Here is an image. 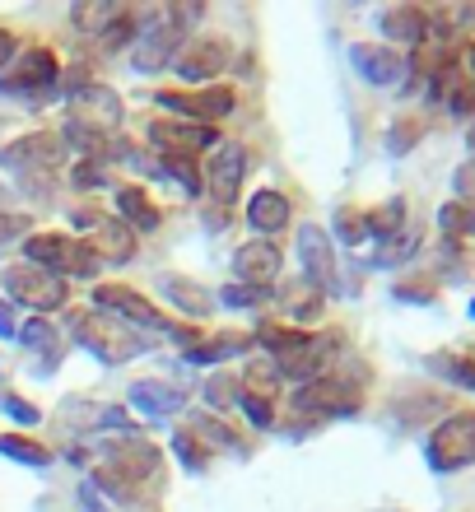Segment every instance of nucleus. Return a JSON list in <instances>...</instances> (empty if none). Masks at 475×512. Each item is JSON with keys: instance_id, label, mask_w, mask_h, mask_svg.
I'll use <instances>...</instances> for the list:
<instances>
[{"instance_id": "a878e982", "label": "nucleus", "mask_w": 475, "mask_h": 512, "mask_svg": "<svg viewBox=\"0 0 475 512\" xmlns=\"http://www.w3.org/2000/svg\"><path fill=\"white\" fill-rule=\"evenodd\" d=\"M117 215H122V224L131 233H154L163 219L145 187H117Z\"/></svg>"}, {"instance_id": "4468645a", "label": "nucleus", "mask_w": 475, "mask_h": 512, "mask_svg": "<svg viewBox=\"0 0 475 512\" xmlns=\"http://www.w3.org/2000/svg\"><path fill=\"white\" fill-rule=\"evenodd\" d=\"M224 66H229V42L215 38V33L187 38L182 47H177V56H173V70L182 75V80H191V84L215 80V75H219Z\"/></svg>"}, {"instance_id": "c03bdc74", "label": "nucleus", "mask_w": 475, "mask_h": 512, "mask_svg": "<svg viewBox=\"0 0 475 512\" xmlns=\"http://www.w3.org/2000/svg\"><path fill=\"white\" fill-rule=\"evenodd\" d=\"M452 191H457V201L462 205H475V159H466L452 177Z\"/></svg>"}, {"instance_id": "6e6552de", "label": "nucleus", "mask_w": 475, "mask_h": 512, "mask_svg": "<svg viewBox=\"0 0 475 512\" xmlns=\"http://www.w3.org/2000/svg\"><path fill=\"white\" fill-rule=\"evenodd\" d=\"M424 457L434 466L438 475H452V471H466L475 461V410H452L443 415L429 443H424Z\"/></svg>"}, {"instance_id": "e433bc0d", "label": "nucleus", "mask_w": 475, "mask_h": 512, "mask_svg": "<svg viewBox=\"0 0 475 512\" xmlns=\"http://www.w3.org/2000/svg\"><path fill=\"white\" fill-rule=\"evenodd\" d=\"M173 447H177V457H182V466H187L191 475H201L205 466H210V452H205V447L196 443V438H191L187 429H182V433L173 438Z\"/></svg>"}, {"instance_id": "7c9ffc66", "label": "nucleus", "mask_w": 475, "mask_h": 512, "mask_svg": "<svg viewBox=\"0 0 475 512\" xmlns=\"http://www.w3.org/2000/svg\"><path fill=\"white\" fill-rule=\"evenodd\" d=\"M0 457L19 461V466H52V452L42 443H33V438H19V433H0Z\"/></svg>"}, {"instance_id": "f257e3e1", "label": "nucleus", "mask_w": 475, "mask_h": 512, "mask_svg": "<svg viewBox=\"0 0 475 512\" xmlns=\"http://www.w3.org/2000/svg\"><path fill=\"white\" fill-rule=\"evenodd\" d=\"M252 340L271 354L275 373H280V378H294V382L322 378L326 359L336 354V336H308V331H285V326H261Z\"/></svg>"}, {"instance_id": "5701e85b", "label": "nucleus", "mask_w": 475, "mask_h": 512, "mask_svg": "<svg viewBox=\"0 0 475 512\" xmlns=\"http://www.w3.org/2000/svg\"><path fill=\"white\" fill-rule=\"evenodd\" d=\"M159 294L168 298L177 312L196 317V322L215 312V294H210L205 284H196V280H182V275H159Z\"/></svg>"}, {"instance_id": "a19ab883", "label": "nucleus", "mask_w": 475, "mask_h": 512, "mask_svg": "<svg viewBox=\"0 0 475 512\" xmlns=\"http://www.w3.org/2000/svg\"><path fill=\"white\" fill-rule=\"evenodd\" d=\"M434 294H438L434 280H401L396 284V298H401V303H434Z\"/></svg>"}, {"instance_id": "4c0bfd02", "label": "nucleus", "mask_w": 475, "mask_h": 512, "mask_svg": "<svg viewBox=\"0 0 475 512\" xmlns=\"http://www.w3.org/2000/svg\"><path fill=\"white\" fill-rule=\"evenodd\" d=\"M215 303H224V308H257V303H266V289H252V284H229V289H219Z\"/></svg>"}, {"instance_id": "0eeeda50", "label": "nucleus", "mask_w": 475, "mask_h": 512, "mask_svg": "<svg viewBox=\"0 0 475 512\" xmlns=\"http://www.w3.org/2000/svg\"><path fill=\"white\" fill-rule=\"evenodd\" d=\"M24 252L33 266L52 270L56 280H70V275H75V280H94L98 270H103L94 261V252H89L80 238H66V233H28Z\"/></svg>"}, {"instance_id": "ddd939ff", "label": "nucleus", "mask_w": 475, "mask_h": 512, "mask_svg": "<svg viewBox=\"0 0 475 512\" xmlns=\"http://www.w3.org/2000/svg\"><path fill=\"white\" fill-rule=\"evenodd\" d=\"M243 177H247V149L243 145H215L210 163H205V191H210V201L224 205V215H229V205L238 201V191H243Z\"/></svg>"}, {"instance_id": "6ab92c4d", "label": "nucleus", "mask_w": 475, "mask_h": 512, "mask_svg": "<svg viewBox=\"0 0 475 512\" xmlns=\"http://www.w3.org/2000/svg\"><path fill=\"white\" fill-rule=\"evenodd\" d=\"M61 424L80 433H108V429L131 433V415L122 405H103V401H66L61 405Z\"/></svg>"}, {"instance_id": "39448f33", "label": "nucleus", "mask_w": 475, "mask_h": 512, "mask_svg": "<svg viewBox=\"0 0 475 512\" xmlns=\"http://www.w3.org/2000/svg\"><path fill=\"white\" fill-rule=\"evenodd\" d=\"M61 84V66L47 47H19L14 61L0 70V94L24 98V103H47Z\"/></svg>"}, {"instance_id": "c756f323", "label": "nucleus", "mask_w": 475, "mask_h": 512, "mask_svg": "<svg viewBox=\"0 0 475 512\" xmlns=\"http://www.w3.org/2000/svg\"><path fill=\"white\" fill-rule=\"evenodd\" d=\"M126 5H108V0H89V5H75V14H70V24H75V33H89V38H103L108 33V24L122 14Z\"/></svg>"}, {"instance_id": "473e14b6", "label": "nucleus", "mask_w": 475, "mask_h": 512, "mask_svg": "<svg viewBox=\"0 0 475 512\" xmlns=\"http://www.w3.org/2000/svg\"><path fill=\"white\" fill-rule=\"evenodd\" d=\"M406 229V201L396 196V201H387V205H378V210H368V233L378 238V243H387L392 233H401Z\"/></svg>"}, {"instance_id": "dca6fc26", "label": "nucleus", "mask_w": 475, "mask_h": 512, "mask_svg": "<svg viewBox=\"0 0 475 512\" xmlns=\"http://www.w3.org/2000/svg\"><path fill=\"white\" fill-rule=\"evenodd\" d=\"M182 33H177L168 19H163V10L150 19V28L136 38V47H131V66L140 70V75H154V70H163L168 61L177 56V47H182Z\"/></svg>"}, {"instance_id": "412c9836", "label": "nucleus", "mask_w": 475, "mask_h": 512, "mask_svg": "<svg viewBox=\"0 0 475 512\" xmlns=\"http://www.w3.org/2000/svg\"><path fill=\"white\" fill-rule=\"evenodd\" d=\"M378 28H382V38L387 42L415 52V47L424 42V33H429V14H424L420 5H392V10H382Z\"/></svg>"}, {"instance_id": "c9c22d12", "label": "nucleus", "mask_w": 475, "mask_h": 512, "mask_svg": "<svg viewBox=\"0 0 475 512\" xmlns=\"http://www.w3.org/2000/svg\"><path fill=\"white\" fill-rule=\"evenodd\" d=\"M336 238H340V243H350V247H359L364 238H373V233H368V210L340 205V210H336Z\"/></svg>"}, {"instance_id": "aec40b11", "label": "nucleus", "mask_w": 475, "mask_h": 512, "mask_svg": "<svg viewBox=\"0 0 475 512\" xmlns=\"http://www.w3.org/2000/svg\"><path fill=\"white\" fill-rule=\"evenodd\" d=\"M289 219H294V210H289L285 191H275V187L252 191V201H247V229H257V238H275V233H285Z\"/></svg>"}, {"instance_id": "72a5a7b5", "label": "nucleus", "mask_w": 475, "mask_h": 512, "mask_svg": "<svg viewBox=\"0 0 475 512\" xmlns=\"http://www.w3.org/2000/svg\"><path fill=\"white\" fill-rule=\"evenodd\" d=\"M19 345L24 350H47L56 364V354H61V340H56V326L47 322V317H33L28 326H19Z\"/></svg>"}, {"instance_id": "8fccbe9b", "label": "nucleus", "mask_w": 475, "mask_h": 512, "mask_svg": "<svg viewBox=\"0 0 475 512\" xmlns=\"http://www.w3.org/2000/svg\"><path fill=\"white\" fill-rule=\"evenodd\" d=\"M466 140H471V159H475V122H471V131H466Z\"/></svg>"}, {"instance_id": "79ce46f5", "label": "nucleus", "mask_w": 475, "mask_h": 512, "mask_svg": "<svg viewBox=\"0 0 475 512\" xmlns=\"http://www.w3.org/2000/svg\"><path fill=\"white\" fill-rule=\"evenodd\" d=\"M28 229H33V219L28 215H10V210H0V247L28 238Z\"/></svg>"}, {"instance_id": "2eb2a0df", "label": "nucleus", "mask_w": 475, "mask_h": 512, "mask_svg": "<svg viewBox=\"0 0 475 512\" xmlns=\"http://www.w3.org/2000/svg\"><path fill=\"white\" fill-rule=\"evenodd\" d=\"M150 145H159L163 154H177V159H196V149H215L219 135L215 126H191V122H177V117H159V122L145 126Z\"/></svg>"}, {"instance_id": "ea45409f", "label": "nucleus", "mask_w": 475, "mask_h": 512, "mask_svg": "<svg viewBox=\"0 0 475 512\" xmlns=\"http://www.w3.org/2000/svg\"><path fill=\"white\" fill-rule=\"evenodd\" d=\"M238 396H243L238 378H210V382H205V401H210V405H233Z\"/></svg>"}, {"instance_id": "9d476101", "label": "nucleus", "mask_w": 475, "mask_h": 512, "mask_svg": "<svg viewBox=\"0 0 475 512\" xmlns=\"http://www.w3.org/2000/svg\"><path fill=\"white\" fill-rule=\"evenodd\" d=\"M154 103L173 112L177 122L215 126L219 117H229L233 112V89L229 84H205V89H159Z\"/></svg>"}, {"instance_id": "b1692460", "label": "nucleus", "mask_w": 475, "mask_h": 512, "mask_svg": "<svg viewBox=\"0 0 475 512\" xmlns=\"http://www.w3.org/2000/svg\"><path fill=\"white\" fill-rule=\"evenodd\" d=\"M84 247L94 252L98 266H122V261H131L136 256V233L126 229V224H98L89 238H84Z\"/></svg>"}, {"instance_id": "58836bf2", "label": "nucleus", "mask_w": 475, "mask_h": 512, "mask_svg": "<svg viewBox=\"0 0 475 512\" xmlns=\"http://www.w3.org/2000/svg\"><path fill=\"white\" fill-rule=\"evenodd\" d=\"M163 168L182 182L187 191H201V168H196V159H177V154H163Z\"/></svg>"}, {"instance_id": "cd10ccee", "label": "nucleus", "mask_w": 475, "mask_h": 512, "mask_svg": "<svg viewBox=\"0 0 475 512\" xmlns=\"http://www.w3.org/2000/svg\"><path fill=\"white\" fill-rule=\"evenodd\" d=\"M187 433L205 447V452H224V447H229V452H243V443H238V433H233L229 424H219V419H210V415H191Z\"/></svg>"}, {"instance_id": "423d86ee", "label": "nucleus", "mask_w": 475, "mask_h": 512, "mask_svg": "<svg viewBox=\"0 0 475 512\" xmlns=\"http://www.w3.org/2000/svg\"><path fill=\"white\" fill-rule=\"evenodd\" d=\"M0 289L10 298V308L24 303V308H33V312H61L70 303L66 280H56L52 270L33 266V261H14V266L0 270Z\"/></svg>"}, {"instance_id": "3c124183", "label": "nucleus", "mask_w": 475, "mask_h": 512, "mask_svg": "<svg viewBox=\"0 0 475 512\" xmlns=\"http://www.w3.org/2000/svg\"><path fill=\"white\" fill-rule=\"evenodd\" d=\"M471 317H475V298H471Z\"/></svg>"}, {"instance_id": "f8f14e48", "label": "nucleus", "mask_w": 475, "mask_h": 512, "mask_svg": "<svg viewBox=\"0 0 475 512\" xmlns=\"http://www.w3.org/2000/svg\"><path fill=\"white\" fill-rule=\"evenodd\" d=\"M103 471L112 475V480H122L126 489L131 485H145V480H154L163 466L159 447L150 443V438H136V433H126V438H112L108 447H103Z\"/></svg>"}, {"instance_id": "a211bd4d", "label": "nucleus", "mask_w": 475, "mask_h": 512, "mask_svg": "<svg viewBox=\"0 0 475 512\" xmlns=\"http://www.w3.org/2000/svg\"><path fill=\"white\" fill-rule=\"evenodd\" d=\"M350 61H354V70H359L368 84H378V89L401 84V75H406V56L396 52V47H382V42H359L350 52Z\"/></svg>"}, {"instance_id": "09e8293b", "label": "nucleus", "mask_w": 475, "mask_h": 512, "mask_svg": "<svg viewBox=\"0 0 475 512\" xmlns=\"http://www.w3.org/2000/svg\"><path fill=\"white\" fill-rule=\"evenodd\" d=\"M462 238H475V205H466V219H462Z\"/></svg>"}, {"instance_id": "a18cd8bd", "label": "nucleus", "mask_w": 475, "mask_h": 512, "mask_svg": "<svg viewBox=\"0 0 475 512\" xmlns=\"http://www.w3.org/2000/svg\"><path fill=\"white\" fill-rule=\"evenodd\" d=\"M0 405H5V410H10L14 415V424H24V429H33V424H38V410H33V405L28 401H19V396H0Z\"/></svg>"}, {"instance_id": "7ed1b4c3", "label": "nucleus", "mask_w": 475, "mask_h": 512, "mask_svg": "<svg viewBox=\"0 0 475 512\" xmlns=\"http://www.w3.org/2000/svg\"><path fill=\"white\" fill-rule=\"evenodd\" d=\"M70 331H75V340H80L89 354H98L103 364H131V359H140V354L150 350V340H140L131 326H122L117 317H108V312H98V308L80 312Z\"/></svg>"}, {"instance_id": "f704fd0d", "label": "nucleus", "mask_w": 475, "mask_h": 512, "mask_svg": "<svg viewBox=\"0 0 475 512\" xmlns=\"http://www.w3.org/2000/svg\"><path fill=\"white\" fill-rule=\"evenodd\" d=\"M424 140V117H396L387 131V154H410Z\"/></svg>"}, {"instance_id": "9b49d317", "label": "nucleus", "mask_w": 475, "mask_h": 512, "mask_svg": "<svg viewBox=\"0 0 475 512\" xmlns=\"http://www.w3.org/2000/svg\"><path fill=\"white\" fill-rule=\"evenodd\" d=\"M294 405L308 410V415H322V419H345V415H359V378H340V373H322V378L303 382L294 391Z\"/></svg>"}, {"instance_id": "393cba45", "label": "nucleus", "mask_w": 475, "mask_h": 512, "mask_svg": "<svg viewBox=\"0 0 475 512\" xmlns=\"http://www.w3.org/2000/svg\"><path fill=\"white\" fill-rule=\"evenodd\" d=\"M257 345L252 336H243V331H224V336H205V340H196V345H187V364H196V368H210V364H224V359H238V354H247Z\"/></svg>"}, {"instance_id": "49530a36", "label": "nucleus", "mask_w": 475, "mask_h": 512, "mask_svg": "<svg viewBox=\"0 0 475 512\" xmlns=\"http://www.w3.org/2000/svg\"><path fill=\"white\" fill-rule=\"evenodd\" d=\"M10 336H19V322H14V308L0 298V340H10Z\"/></svg>"}, {"instance_id": "20e7f679", "label": "nucleus", "mask_w": 475, "mask_h": 512, "mask_svg": "<svg viewBox=\"0 0 475 512\" xmlns=\"http://www.w3.org/2000/svg\"><path fill=\"white\" fill-rule=\"evenodd\" d=\"M94 303H98V312H108V317H122V322L140 326V331H154V336L177 340L182 350H187V345H196V336H191L187 326H177L173 317H163L154 303H145V298H140L136 289H126V284H98Z\"/></svg>"}, {"instance_id": "de8ad7c7", "label": "nucleus", "mask_w": 475, "mask_h": 512, "mask_svg": "<svg viewBox=\"0 0 475 512\" xmlns=\"http://www.w3.org/2000/svg\"><path fill=\"white\" fill-rule=\"evenodd\" d=\"M14 52H19V42H14V33H10V28H0V70H5V66L14 61Z\"/></svg>"}, {"instance_id": "f03ea898", "label": "nucleus", "mask_w": 475, "mask_h": 512, "mask_svg": "<svg viewBox=\"0 0 475 512\" xmlns=\"http://www.w3.org/2000/svg\"><path fill=\"white\" fill-rule=\"evenodd\" d=\"M61 163H66V140L56 131H28L0 149V168L19 177L33 196L52 187V177Z\"/></svg>"}, {"instance_id": "2f4dec72", "label": "nucleus", "mask_w": 475, "mask_h": 512, "mask_svg": "<svg viewBox=\"0 0 475 512\" xmlns=\"http://www.w3.org/2000/svg\"><path fill=\"white\" fill-rule=\"evenodd\" d=\"M429 373L448 378L452 387L475 391V359H466V354H434V359H429Z\"/></svg>"}, {"instance_id": "37998d69", "label": "nucleus", "mask_w": 475, "mask_h": 512, "mask_svg": "<svg viewBox=\"0 0 475 512\" xmlns=\"http://www.w3.org/2000/svg\"><path fill=\"white\" fill-rule=\"evenodd\" d=\"M238 401H243V410H247V419H252V424H257V429H271L275 424V405L271 401H261V396H238Z\"/></svg>"}, {"instance_id": "4be33fe9", "label": "nucleus", "mask_w": 475, "mask_h": 512, "mask_svg": "<svg viewBox=\"0 0 475 512\" xmlns=\"http://www.w3.org/2000/svg\"><path fill=\"white\" fill-rule=\"evenodd\" d=\"M131 405H136L145 419H173L177 410L187 405V391L150 378V382H136V387H131Z\"/></svg>"}, {"instance_id": "1a4fd4ad", "label": "nucleus", "mask_w": 475, "mask_h": 512, "mask_svg": "<svg viewBox=\"0 0 475 512\" xmlns=\"http://www.w3.org/2000/svg\"><path fill=\"white\" fill-rule=\"evenodd\" d=\"M299 266H303V280L313 284L322 298L350 294V284L340 280L336 243H331V233L317 229V224H303V229H299Z\"/></svg>"}, {"instance_id": "bb28decb", "label": "nucleus", "mask_w": 475, "mask_h": 512, "mask_svg": "<svg viewBox=\"0 0 475 512\" xmlns=\"http://www.w3.org/2000/svg\"><path fill=\"white\" fill-rule=\"evenodd\" d=\"M280 312H285L289 322H299V326H303V322H317V317L326 312V298L317 294L308 280L285 284V289H280Z\"/></svg>"}, {"instance_id": "c85d7f7f", "label": "nucleus", "mask_w": 475, "mask_h": 512, "mask_svg": "<svg viewBox=\"0 0 475 512\" xmlns=\"http://www.w3.org/2000/svg\"><path fill=\"white\" fill-rule=\"evenodd\" d=\"M415 252H420V229H415V224H406V229L392 233L387 243H378V252H373V266H382V270L406 266Z\"/></svg>"}, {"instance_id": "f3484780", "label": "nucleus", "mask_w": 475, "mask_h": 512, "mask_svg": "<svg viewBox=\"0 0 475 512\" xmlns=\"http://www.w3.org/2000/svg\"><path fill=\"white\" fill-rule=\"evenodd\" d=\"M280 247L271 243V238H247L238 252H233V275H238V284H252V289H266V284H275V275H280Z\"/></svg>"}]
</instances>
